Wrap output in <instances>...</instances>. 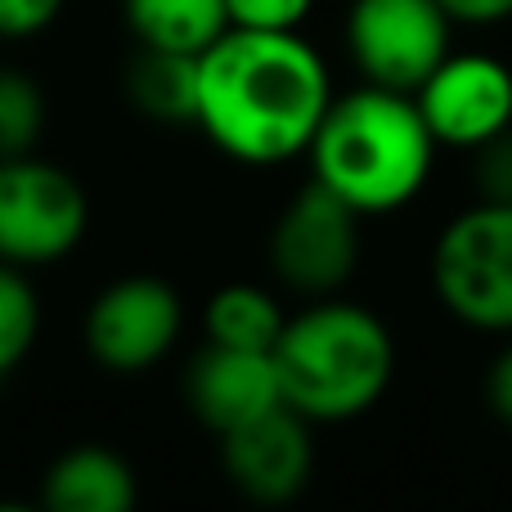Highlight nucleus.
<instances>
[{"label": "nucleus", "instance_id": "nucleus-1", "mask_svg": "<svg viewBox=\"0 0 512 512\" xmlns=\"http://www.w3.org/2000/svg\"><path fill=\"white\" fill-rule=\"evenodd\" d=\"M333 104L328 68L297 32L230 27L203 50L198 126L248 167H279L310 149Z\"/></svg>", "mask_w": 512, "mask_h": 512}, {"label": "nucleus", "instance_id": "nucleus-2", "mask_svg": "<svg viewBox=\"0 0 512 512\" xmlns=\"http://www.w3.org/2000/svg\"><path fill=\"white\" fill-rule=\"evenodd\" d=\"M306 153L319 185L346 198L360 216H382L423 194L436 135L409 90L364 81L360 90L328 104Z\"/></svg>", "mask_w": 512, "mask_h": 512}, {"label": "nucleus", "instance_id": "nucleus-3", "mask_svg": "<svg viewBox=\"0 0 512 512\" xmlns=\"http://www.w3.org/2000/svg\"><path fill=\"white\" fill-rule=\"evenodd\" d=\"M274 369L283 405L310 423H346L369 414L391 387L396 342L373 310L324 297L283 324Z\"/></svg>", "mask_w": 512, "mask_h": 512}, {"label": "nucleus", "instance_id": "nucleus-4", "mask_svg": "<svg viewBox=\"0 0 512 512\" xmlns=\"http://www.w3.org/2000/svg\"><path fill=\"white\" fill-rule=\"evenodd\" d=\"M432 288L459 324L512 333V207L472 203L432 248Z\"/></svg>", "mask_w": 512, "mask_h": 512}, {"label": "nucleus", "instance_id": "nucleus-5", "mask_svg": "<svg viewBox=\"0 0 512 512\" xmlns=\"http://www.w3.org/2000/svg\"><path fill=\"white\" fill-rule=\"evenodd\" d=\"M90 207L81 185L32 153L0 158V261L50 265L81 243Z\"/></svg>", "mask_w": 512, "mask_h": 512}, {"label": "nucleus", "instance_id": "nucleus-6", "mask_svg": "<svg viewBox=\"0 0 512 512\" xmlns=\"http://www.w3.org/2000/svg\"><path fill=\"white\" fill-rule=\"evenodd\" d=\"M454 18L441 0H355L346 45L364 81L414 95L450 54Z\"/></svg>", "mask_w": 512, "mask_h": 512}, {"label": "nucleus", "instance_id": "nucleus-7", "mask_svg": "<svg viewBox=\"0 0 512 512\" xmlns=\"http://www.w3.org/2000/svg\"><path fill=\"white\" fill-rule=\"evenodd\" d=\"M270 261L292 292L333 297L360 265V212L328 185L310 180L274 221Z\"/></svg>", "mask_w": 512, "mask_h": 512}, {"label": "nucleus", "instance_id": "nucleus-8", "mask_svg": "<svg viewBox=\"0 0 512 512\" xmlns=\"http://www.w3.org/2000/svg\"><path fill=\"white\" fill-rule=\"evenodd\" d=\"M180 297L171 283L153 274L108 283L86 315V346L104 369L113 373H144L176 346L180 333Z\"/></svg>", "mask_w": 512, "mask_h": 512}, {"label": "nucleus", "instance_id": "nucleus-9", "mask_svg": "<svg viewBox=\"0 0 512 512\" xmlns=\"http://www.w3.org/2000/svg\"><path fill=\"white\" fill-rule=\"evenodd\" d=\"M436 144L481 149L512 126V68L495 54H445L441 68L414 90Z\"/></svg>", "mask_w": 512, "mask_h": 512}, {"label": "nucleus", "instance_id": "nucleus-10", "mask_svg": "<svg viewBox=\"0 0 512 512\" xmlns=\"http://www.w3.org/2000/svg\"><path fill=\"white\" fill-rule=\"evenodd\" d=\"M221 459L230 481L256 504H288L306 490L315 472V445H310V418L292 405H279L252 423L221 436Z\"/></svg>", "mask_w": 512, "mask_h": 512}, {"label": "nucleus", "instance_id": "nucleus-11", "mask_svg": "<svg viewBox=\"0 0 512 512\" xmlns=\"http://www.w3.org/2000/svg\"><path fill=\"white\" fill-rule=\"evenodd\" d=\"M189 405L212 432H234L252 418L283 405L274 351H239V346H207L189 369Z\"/></svg>", "mask_w": 512, "mask_h": 512}, {"label": "nucleus", "instance_id": "nucleus-12", "mask_svg": "<svg viewBox=\"0 0 512 512\" xmlns=\"http://www.w3.org/2000/svg\"><path fill=\"white\" fill-rule=\"evenodd\" d=\"M45 508L50 512H126L135 508V472L122 454L104 445H81L54 459L45 472Z\"/></svg>", "mask_w": 512, "mask_h": 512}, {"label": "nucleus", "instance_id": "nucleus-13", "mask_svg": "<svg viewBox=\"0 0 512 512\" xmlns=\"http://www.w3.org/2000/svg\"><path fill=\"white\" fill-rule=\"evenodd\" d=\"M131 99L167 126H198V104H203V54L180 50H149L131 68Z\"/></svg>", "mask_w": 512, "mask_h": 512}, {"label": "nucleus", "instance_id": "nucleus-14", "mask_svg": "<svg viewBox=\"0 0 512 512\" xmlns=\"http://www.w3.org/2000/svg\"><path fill=\"white\" fill-rule=\"evenodd\" d=\"M126 23L149 50L203 54L230 32L225 0H126Z\"/></svg>", "mask_w": 512, "mask_h": 512}, {"label": "nucleus", "instance_id": "nucleus-15", "mask_svg": "<svg viewBox=\"0 0 512 512\" xmlns=\"http://www.w3.org/2000/svg\"><path fill=\"white\" fill-rule=\"evenodd\" d=\"M207 337L216 346H239V351H274L283 324V306L256 283H225L212 301H207Z\"/></svg>", "mask_w": 512, "mask_h": 512}, {"label": "nucleus", "instance_id": "nucleus-16", "mask_svg": "<svg viewBox=\"0 0 512 512\" xmlns=\"http://www.w3.org/2000/svg\"><path fill=\"white\" fill-rule=\"evenodd\" d=\"M36 333H41V301H36L23 265L0 261V382L27 360Z\"/></svg>", "mask_w": 512, "mask_h": 512}, {"label": "nucleus", "instance_id": "nucleus-17", "mask_svg": "<svg viewBox=\"0 0 512 512\" xmlns=\"http://www.w3.org/2000/svg\"><path fill=\"white\" fill-rule=\"evenodd\" d=\"M45 131V95L27 72L0 68V158H23Z\"/></svg>", "mask_w": 512, "mask_h": 512}, {"label": "nucleus", "instance_id": "nucleus-18", "mask_svg": "<svg viewBox=\"0 0 512 512\" xmlns=\"http://www.w3.org/2000/svg\"><path fill=\"white\" fill-rule=\"evenodd\" d=\"M472 185L481 203H508L512 207V126L472 149Z\"/></svg>", "mask_w": 512, "mask_h": 512}, {"label": "nucleus", "instance_id": "nucleus-19", "mask_svg": "<svg viewBox=\"0 0 512 512\" xmlns=\"http://www.w3.org/2000/svg\"><path fill=\"white\" fill-rule=\"evenodd\" d=\"M315 0H225L230 27L243 32H297L310 18Z\"/></svg>", "mask_w": 512, "mask_h": 512}, {"label": "nucleus", "instance_id": "nucleus-20", "mask_svg": "<svg viewBox=\"0 0 512 512\" xmlns=\"http://www.w3.org/2000/svg\"><path fill=\"white\" fill-rule=\"evenodd\" d=\"M63 0H0V36H36L59 18Z\"/></svg>", "mask_w": 512, "mask_h": 512}, {"label": "nucleus", "instance_id": "nucleus-21", "mask_svg": "<svg viewBox=\"0 0 512 512\" xmlns=\"http://www.w3.org/2000/svg\"><path fill=\"white\" fill-rule=\"evenodd\" d=\"M441 9L454 23H468V27H495L512 18V0H441Z\"/></svg>", "mask_w": 512, "mask_h": 512}, {"label": "nucleus", "instance_id": "nucleus-22", "mask_svg": "<svg viewBox=\"0 0 512 512\" xmlns=\"http://www.w3.org/2000/svg\"><path fill=\"white\" fill-rule=\"evenodd\" d=\"M486 400H490V414H495L499 423L512 427V346H504V351H499V360L490 364Z\"/></svg>", "mask_w": 512, "mask_h": 512}]
</instances>
